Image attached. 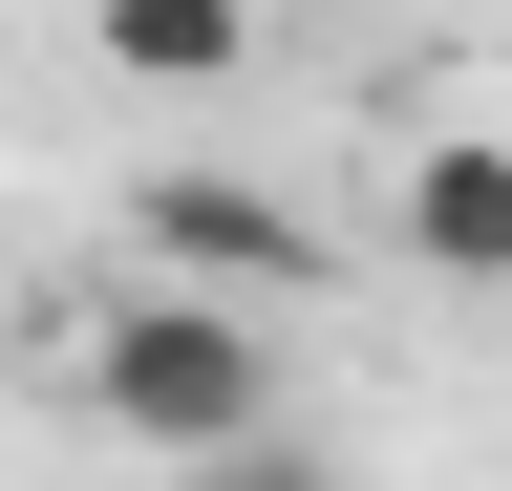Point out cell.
Segmentation results:
<instances>
[{
	"label": "cell",
	"mask_w": 512,
	"mask_h": 491,
	"mask_svg": "<svg viewBox=\"0 0 512 491\" xmlns=\"http://www.w3.org/2000/svg\"><path fill=\"white\" fill-rule=\"evenodd\" d=\"M86 43L128 86H235L256 65V0H86Z\"/></svg>",
	"instance_id": "obj_4"
},
{
	"label": "cell",
	"mask_w": 512,
	"mask_h": 491,
	"mask_svg": "<svg viewBox=\"0 0 512 491\" xmlns=\"http://www.w3.org/2000/svg\"><path fill=\"white\" fill-rule=\"evenodd\" d=\"M128 235H150V278H192V299H299L320 278L299 193H256V171H128Z\"/></svg>",
	"instance_id": "obj_2"
},
{
	"label": "cell",
	"mask_w": 512,
	"mask_h": 491,
	"mask_svg": "<svg viewBox=\"0 0 512 491\" xmlns=\"http://www.w3.org/2000/svg\"><path fill=\"white\" fill-rule=\"evenodd\" d=\"M384 257H406V278H512V129H427L406 150V193H384Z\"/></svg>",
	"instance_id": "obj_3"
},
{
	"label": "cell",
	"mask_w": 512,
	"mask_h": 491,
	"mask_svg": "<svg viewBox=\"0 0 512 491\" xmlns=\"http://www.w3.org/2000/svg\"><path fill=\"white\" fill-rule=\"evenodd\" d=\"M86 427H128L150 470L256 449V427H278V342H256V299H192V278L107 299V321H86Z\"/></svg>",
	"instance_id": "obj_1"
},
{
	"label": "cell",
	"mask_w": 512,
	"mask_h": 491,
	"mask_svg": "<svg viewBox=\"0 0 512 491\" xmlns=\"http://www.w3.org/2000/svg\"><path fill=\"white\" fill-rule=\"evenodd\" d=\"M171 491H342V470H320L299 427H256V449H214V470H171Z\"/></svg>",
	"instance_id": "obj_5"
}]
</instances>
